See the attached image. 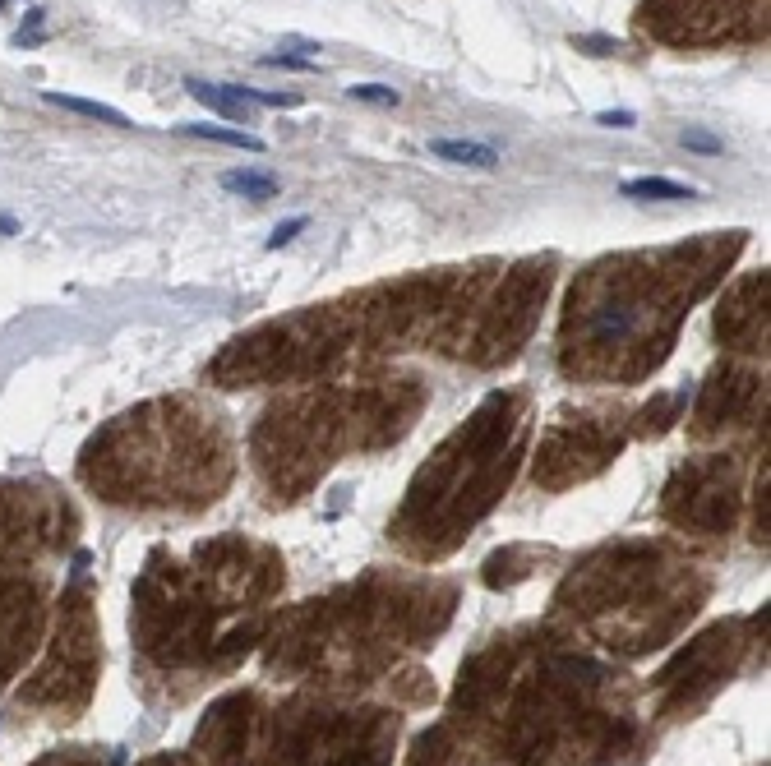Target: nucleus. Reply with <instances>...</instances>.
I'll list each match as a JSON object with an SVG mask.
<instances>
[{
  "label": "nucleus",
  "instance_id": "obj_1",
  "mask_svg": "<svg viewBox=\"0 0 771 766\" xmlns=\"http://www.w3.org/2000/svg\"><path fill=\"white\" fill-rule=\"evenodd\" d=\"M430 153L444 157V162H458V167H476V171L499 167V148L481 144V139H430Z\"/></svg>",
  "mask_w": 771,
  "mask_h": 766
},
{
  "label": "nucleus",
  "instance_id": "obj_2",
  "mask_svg": "<svg viewBox=\"0 0 771 766\" xmlns=\"http://www.w3.org/2000/svg\"><path fill=\"white\" fill-rule=\"evenodd\" d=\"M624 199H693V185H679V180H665V176H638V180H624L619 185Z\"/></svg>",
  "mask_w": 771,
  "mask_h": 766
},
{
  "label": "nucleus",
  "instance_id": "obj_3",
  "mask_svg": "<svg viewBox=\"0 0 771 766\" xmlns=\"http://www.w3.org/2000/svg\"><path fill=\"white\" fill-rule=\"evenodd\" d=\"M222 190L231 194H245V199H273L278 194V176H268V171H254V167H241V171H227L222 176Z\"/></svg>",
  "mask_w": 771,
  "mask_h": 766
},
{
  "label": "nucleus",
  "instance_id": "obj_4",
  "mask_svg": "<svg viewBox=\"0 0 771 766\" xmlns=\"http://www.w3.org/2000/svg\"><path fill=\"white\" fill-rule=\"evenodd\" d=\"M185 134H194V139H213V144H231L241 148V153H264V139L250 130H227V125H185Z\"/></svg>",
  "mask_w": 771,
  "mask_h": 766
},
{
  "label": "nucleus",
  "instance_id": "obj_5",
  "mask_svg": "<svg viewBox=\"0 0 771 766\" xmlns=\"http://www.w3.org/2000/svg\"><path fill=\"white\" fill-rule=\"evenodd\" d=\"M190 93L199 97L208 111H217V116L245 120V102H236V97L227 93V84H199V79H190Z\"/></svg>",
  "mask_w": 771,
  "mask_h": 766
},
{
  "label": "nucleus",
  "instance_id": "obj_6",
  "mask_svg": "<svg viewBox=\"0 0 771 766\" xmlns=\"http://www.w3.org/2000/svg\"><path fill=\"white\" fill-rule=\"evenodd\" d=\"M351 97H356V102H384V107H398V93L384 88V84H356L351 88Z\"/></svg>",
  "mask_w": 771,
  "mask_h": 766
},
{
  "label": "nucleus",
  "instance_id": "obj_7",
  "mask_svg": "<svg viewBox=\"0 0 771 766\" xmlns=\"http://www.w3.org/2000/svg\"><path fill=\"white\" fill-rule=\"evenodd\" d=\"M684 148H698V153H725V144L707 130H684Z\"/></svg>",
  "mask_w": 771,
  "mask_h": 766
},
{
  "label": "nucleus",
  "instance_id": "obj_8",
  "mask_svg": "<svg viewBox=\"0 0 771 766\" xmlns=\"http://www.w3.org/2000/svg\"><path fill=\"white\" fill-rule=\"evenodd\" d=\"M296 231H305V217H291V222H282V227L268 236V250H282V245H287Z\"/></svg>",
  "mask_w": 771,
  "mask_h": 766
},
{
  "label": "nucleus",
  "instance_id": "obj_9",
  "mask_svg": "<svg viewBox=\"0 0 771 766\" xmlns=\"http://www.w3.org/2000/svg\"><path fill=\"white\" fill-rule=\"evenodd\" d=\"M70 107H79L84 116H102V120H111V125H130V120L121 116V111H111V107H97V102H70Z\"/></svg>",
  "mask_w": 771,
  "mask_h": 766
},
{
  "label": "nucleus",
  "instance_id": "obj_10",
  "mask_svg": "<svg viewBox=\"0 0 771 766\" xmlns=\"http://www.w3.org/2000/svg\"><path fill=\"white\" fill-rule=\"evenodd\" d=\"M633 111H596V125H610V130H628L633 125Z\"/></svg>",
  "mask_w": 771,
  "mask_h": 766
},
{
  "label": "nucleus",
  "instance_id": "obj_11",
  "mask_svg": "<svg viewBox=\"0 0 771 766\" xmlns=\"http://www.w3.org/2000/svg\"><path fill=\"white\" fill-rule=\"evenodd\" d=\"M264 65H273V70H314V60H296V56H264Z\"/></svg>",
  "mask_w": 771,
  "mask_h": 766
}]
</instances>
